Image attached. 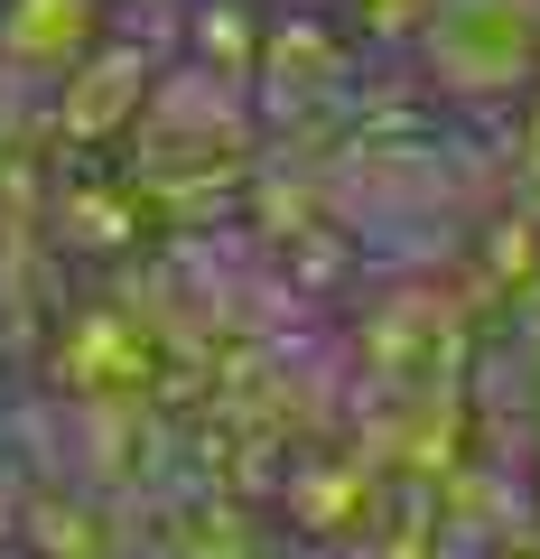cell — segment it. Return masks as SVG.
<instances>
[{
  "mask_svg": "<svg viewBox=\"0 0 540 559\" xmlns=\"http://www.w3.org/2000/svg\"><path fill=\"white\" fill-rule=\"evenodd\" d=\"M429 75L457 103L540 94V0H429Z\"/></svg>",
  "mask_w": 540,
  "mask_h": 559,
  "instance_id": "obj_1",
  "label": "cell"
}]
</instances>
